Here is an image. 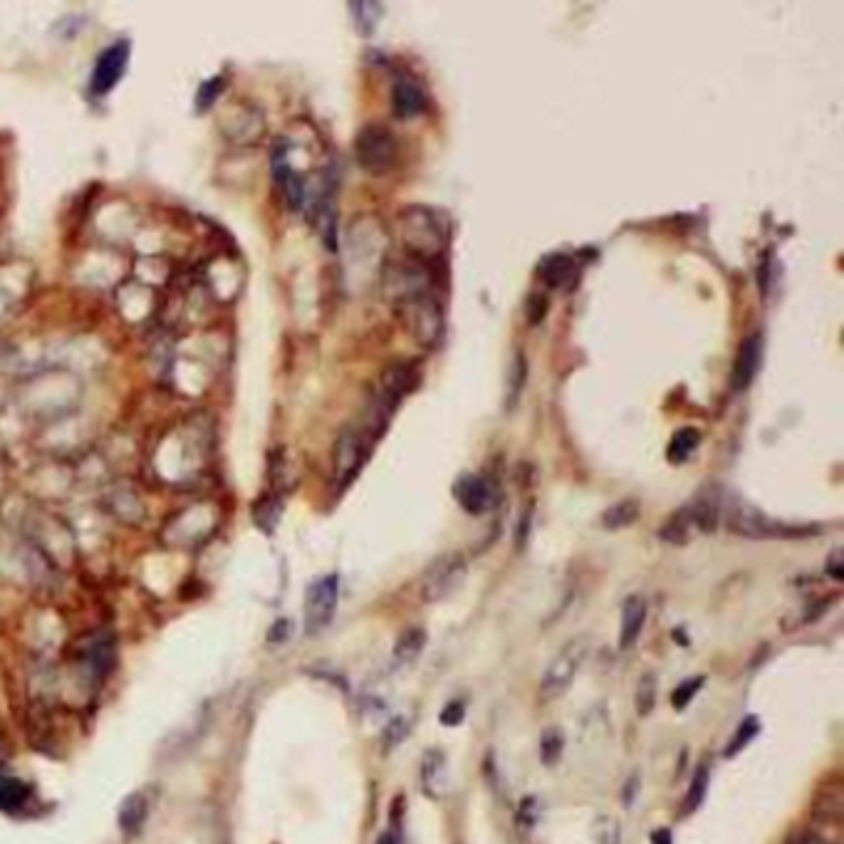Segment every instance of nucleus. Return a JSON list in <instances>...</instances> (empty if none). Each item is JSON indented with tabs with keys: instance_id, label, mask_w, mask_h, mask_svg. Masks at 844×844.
<instances>
[{
	"instance_id": "2",
	"label": "nucleus",
	"mask_w": 844,
	"mask_h": 844,
	"mask_svg": "<svg viewBox=\"0 0 844 844\" xmlns=\"http://www.w3.org/2000/svg\"><path fill=\"white\" fill-rule=\"evenodd\" d=\"M392 305L401 327H404V332L416 345H421L424 349H434L444 340L446 317L436 290L414 293L409 295V298L392 302Z\"/></svg>"
},
{
	"instance_id": "22",
	"label": "nucleus",
	"mask_w": 844,
	"mask_h": 844,
	"mask_svg": "<svg viewBox=\"0 0 844 844\" xmlns=\"http://www.w3.org/2000/svg\"><path fill=\"white\" fill-rule=\"evenodd\" d=\"M691 528H694V520H691L689 508H681V510H676V513L671 515L664 525H661L659 538L671 545H686L691 538Z\"/></svg>"
},
{
	"instance_id": "20",
	"label": "nucleus",
	"mask_w": 844,
	"mask_h": 844,
	"mask_svg": "<svg viewBox=\"0 0 844 844\" xmlns=\"http://www.w3.org/2000/svg\"><path fill=\"white\" fill-rule=\"evenodd\" d=\"M639 513H642V505H639L637 498H624L619 503H614L612 508L604 510L602 525L607 530H622L629 528L639 520Z\"/></svg>"
},
{
	"instance_id": "1",
	"label": "nucleus",
	"mask_w": 844,
	"mask_h": 844,
	"mask_svg": "<svg viewBox=\"0 0 844 844\" xmlns=\"http://www.w3.org/2000/svg\"><path fill=\"white\" fill-rule=\"evenodd\" d=\"M399 236L404 253L431 268H444V255L451 241L446 213L431 206H404L399 211Z\"/></svg>"
},
{
	"instance_id": "29",
	"label": "nucleus",
	"mask_w": 844,
	"mask_h": 844,
	"mask_svg": "<svg viewBox=\"0 0 844 844\" xmlns=\"http://www.w3.org/2000/svg\"><path fill=\"white\" fill-rule=\"evenodd\" d=\"M706 793H708V768H706V765H701V768L696 770L694 780H691L689 793H686L684 815H691V812H696L698 807H701V802L706 800Z\"/></svg>"
},
{
	"instance_id": "30",
	"label": "nucleus",
	"mask_w": 844,
	"mask_h": 844,
	"mask_svg": "<svg viewBox=\"0 0 844 844\" xmlns=\"http://www.w3.org/2000/svg\"><path fill=\"white\" fill-rule=\"evenodd\" d=\"M409 731H411V718L406 716V713H399V716L389 718V723L384 726V733H382L384 750H392V748H397L399 743H404V738L409 736Z\"/></svg>"
},
{
	"instance_id": "15",
	"label": "nucleus",
	"mask_w": 844,
	"mask_h": 844,
	"mask_svg": "<svg viewBox=\"0 0 844 844\" xmlns=\"http://www.w3.org/2000/svg\"><path fill=\"white\" fill-rule=\"evenodd\" d=\"M686 508H689L691 520H694V528L701 530V533H713V530L718 528V523H721L723 500L716 493V488H708V491L698 493L694 503L686 505Z\"/></svg>"
},
{
	"instance_id": "4",
	"label": "nucleus",
	"mask_w": 844,
	"mask_h": 844,
	"mask_svg": "<svg viewBox=\"0 0 844 844\" xmlns=\"http://www.w3.org/2000/svg\"><path fill=\"white\" fill-rule=\"evenodd\" d=\"M399 144L394 134L382 124H369L354 139V159L367 174L382 176L397 164Z\"/></svg>"
},
{
	"instance_id": "12",
	"label": "nucleus",
	"mask_w": 844,
	"mask_h": 844,
	"mask_svg": "<svg viewBox=\"0 0 844 844\" xmlns=\"http://www.w3.org/2000/svg\"><path fill=\"white\" fill-rule=\"evenodd\" d=\"M760 362H763V337L760 332H753L741 342L736 354V362H733L731 372V387L736 392H745V389L753 384L755 374H758Z\"/></svg>"
},
{
	"instance_id": "40",
	"label": "nucleus",
	"mask_w": 844,
	"mask_h": 844,
	"mask_svg": "<svg viewBox=\"0 0 844 844\" xmlns=\"http://www.w3.org/2000/svg\"><path fill=\"white\" fill-rule=\"evenodd\" d=\"M637 793H639V778L637 775H632V778H629V785H624V793H622L624 805H632Z\"/></svg>"
},
{
	"instance_id": "36",
	"label": "nucleus",
	"mask_w": 844,
	"mask_h": 844,
	"mask_svg": "<svg viewBox=\"0 0 844 844\" xmlns=\"http://www.w3.org/2000/svg\"><path fill=\"white\" fill-rule=\"evenodd\" d=\"M595 832L602 844H619V825L612 820V817H599Z\"/></svg>"
},
{
	"instance_id": "35",
	"label": "nucleus",
	"mask_w": 844,
	"mask_h": 844,
	"mask_svg": "<svg viewBox=\"0 0 844 844\" xmlns=\"http://www.w3.org/2000/svg\"><path fill=\"white\" fill-rule=\"evenodd\" d=\"M547 307H550V302L543 293H533L528 298V310H525V317H528L530 325H540V322L545 320L547 315Z\"/></svg>"
},
{
	"instance_id": "41",
	"label": "nucleus",
	"mask_w": 844,
	"mask_h": 844,
	"mask_svg": "<svg viewBox=\"0 0 844 844\" xmlns=\"http://www.w3.org/2000/svg\"><path fill=\"white\" fill-rule=\"evenodd\" d=\"M377 844H399V830L397 827H389L382 835L377 837Z\"/></svg>"
},
{
	"instance_id": "18",
	"label": "nucleus",
	"mask_w": 844,
	"mask_h": 844,
	"mask_svg": "<svg viewBox=\"0 0 844 844\" xmlns=\"http://www.w3.org/2000/svg\"><path fill=\"white\" fill-rule=\"evenodd\" d=\"M698 446H701V431L694 429V426H684V429H679L671 436L669 448H666V458H669L674 466H679V463H686L694 456Z\"/></svg>"
},
{
	"instance_id": "10",
	"label": "nucleus",
	"mask_w": 844,
	"mask_h": 844,
	"mask_svg": "<svg viewBox=\"0 0 844 844\" xmlns=\"http://www.w3.org/2000/svg\"><path fill=\"white\" fill-rule=\"evenodd\" d=\"M369 444H372V441L364 436V431L354 429V426H347V429H342V434L337 436L335 478L340 486H347V483H352V478L357 476L364 458H367Z\"/></svg>"
},
{
	"instance_id": "42",
	"label": "nucleus",
	"mask_w": 844,
	"mask_h": 844,
	"mask_svg": "<svg viewBox=\"0 0 844 844\" xmlns=\"http://www.w3.org/2000/svg\"><path fill=\"white\" fill-rule=\"evenodd\" d=\"M651 844H671V830L659 827V830L651 832Z\"/></svg>"
},
{
	"instance_id": "13",
	"label": "nucleus",
	"mask_w": 844,
	"mask_h": 844,
	"mask_svg": "<svg viewBox=\"0 0 844 844\" xmlns=\"http://www.w3.org/2000/svg\"><path fill=\"white\" fill-rule=\"evenodd\" d=\"M392 109L397 119H414L426 112V92L411 77H399L392 87Z\"/></svg>"
},
{
	"instance_id": "32",
	"label": "nucleus",
	"mask_w": 844,
	"mask_h": 844,
	"mask_svg": "<svg viewBox=\"0 0 844 844\" xmlns=\"http://www.w3.org/2000/svg\"><path fill=\"white\" fill-rule=\"evenodd\" d=\"M703 681H706L703 676H691V679L681 681V684L674 689V694H671V706H674L676 711H684V708L694 701V696L698 694V691L703 689Z\"/></svg>"
},
{
	"instance_id": "3",
	"label": "nucleus",
	"mask_w": 844,
	"mask_h": 844,
	"mask_svg": "<svg viewBox=\"0 0 844 844\" xmlns=\"http://www.w3.org/2000/svg\"><path fill=\"white\" fill-rule=\"evenodd\" d=\"M726 525L731 533L741 535L750 540H770V538H797V535H807L805 528H795V525H785L780 520L768 518L760 513L753 505L743 503V500H733L726 508Z\"/></svg>"
},
{
	"instance_id": "25",
	"label": "nucleus",
	"mask_w": 844,
	"mask_h": 844,
	"mask_svg": "<svg viewBox=\"0 0 844 844\" xmlns=\"http://www.w3.org/2000/svg\"><path fill=\"white\" fill-rule=\"evenodd\" d=\"M562 750H565V736L557 726L545 728L543 736H540V758H543V765H557L562 758Z\"/></svg>"
},
{
	"instance_id": "37",
	"label": "nucleus",
	"mask_w": 844,
	"mask_h": 844,
	"mask_svg": "<svg viewBox=\"0 0 844 844\" xmlns=\"http://www.w3.org/2000/svg\"><path fill=\"white\" fill-rule=\"evenodd\" d=\"M466 716V706L461 701H453L441 711V726H458Z\"/></svg>"
},
{
	"instance_id": "34",
	"label": "nucleus",
	"mask_w": 844,
	"mask_h": 844,
	"mask_svg": "<svg viewBox=\"0 0 844 844\" xmlns=\"http://www.w3.org/2000/svg\"><path fill=\"white\" fill-rule=\"evenodd\" d=\"M525 377H528V367H525V359L523 354H515V364L513 369H510V399H508V406L515 404V399L520 397V389H523L525 384Z\"/></svg>"
},
{
	"instance_id": "14",
	"label": "nucleus",
	"mask_w": 844,
	"mask_h": 844,
	"mask_svg": "<svg viewBox=\"0 0 844 844\" xmlns=\"http://www.w3.org/2000/svg\"><path fill=\"white\" fill-rule=\"evenodd\" d=\"M646 599L632 595L622 604V624H619V649H632L646 624Z\"/></svg>"
},
{
	"instance_id": "5",
	"label": "nucleus",
	"mask_w": 844,
	"mask_h": 844,
	"mask_svg": "<svg viewBox=\"0 0 844 844\" xmlns=\"http://www.w3.org/2000/svg\"><path fill=\"white\" fill-rule=\"evenodd\" d=\"M585 656L587 646L585 642H580V639L562 646L543 671V679H540V698H543V701H555L557 696L565 694L572 686V681H575Z\"/></svg>"
},
{
	"instance_id": "19",
	"label": "nucleus",
	"mask_w": 844,
	"mask_h": 844,
	"mask_svg": "<svg viewBox=\"0 0 844 844\" xmlns=\"http://www.w3.org/2000/svg\"><path fill=\"white\" fill-rule=\"evenodd\" d=\"M85 664L90 666L92 674L100 679L107 676V671L114 666V639L112 637H97L85 646Z\"/></svg>"
},
{
	"instance_id": "26",
	"label": "nucleus",
	"mask_w": 844,
	"mask_h": 844,
	"mask_svg": "<svg viewBox=\"0 0 844 844\" xmlns=\"http://www.w3.org/2000/svg\"><path fill=\"white\" fill-rule=\"evenodd\" d=\"M28 800V785L15 778H0V810H15Z\"/></svg>"
},
{
	"instance_id": "11",
	"label": "nucleus",
	"mask_w": 844,
	"mask_h": 844,
	"mask_svg": "<svg viewBox=\"0 0 844 844\" xmlns=\"http://www.w3.org/2000/svg\"><path fill=\"white\" fill-rule=\"evenodd\" d=\"M453 498L458 500V505H461L466 513L483 515L496 508L500 493L491 478L476 476V473H463V476H458L456 483H453Z\"/></svg>"
},
{
	"instance_id": "39",
	"label": "nucleus",
	"mask_w": 844,
	"mask_h": 844,
	"mask_svg": "<svg viewBox=\"0 0 844 844\" xmlns=\"http://www.w3.org/2000/svg\"><path fill=\"white\" fill-rule=\"evenodd\" d=\"M842 562H844V560H842V550H835V552H832V555H830V560H827V567H825L827 575H830L832 580H837V582H840L842 577H844Z\"/></svg>"
},
{
	"instance_id": "23",
	"label": "nucleus",
	"mask_w": 844,
	"mask_h": 844,
	"mask_svg": "<svg viewBox=\"0 0 844 844\" xmlns=\"http://www.w3.org/2000/svg\"><path fill=\"white\" fill-rule=\"evenodd\" d=\"M424 646H426L424 629H419V627L406 629V632L397 639V646H394V659H397L399 664H409V661H414L416 656L424 651Z\"/></svg>"
},
{
	"instance_id": "33",
	"label": "nucleus",
	"mask_w": 844,
	"mask_h": 844,
	"mask_svg": "<svg viewBox=\"0 0 844 844\" xmlns=\"http://www.w3.org/2000/svg\"><path fill=\"white\" fill-rule=\"evenodd\" d=\"M223 87H226V80H223V77H211V80L203 82V85L199 87V95H196V109H199V112H206V109L211 107L218 97H221Z\"/></svg>"
},
{
	"instance_id": "6",
	"label": "nucleus",
	"mask_w": 844,
	"mask_h": 844,
	"mask_svg": "<svg viewBox=\"0 0 844 844\" xmlns=\"http://www.w3.org/2000/svg\"><path fill=\"white\" fill-rule=\"evenodd\" d=\"M337 599H340V577L325 575L317 577L305 592V632L310 637L320 634L322 629L330 627L335 617Z\"/></svg>"
},
{
	"instance_id": "17",
	"label": "nucleus",
	"mask_w": 844,
	"mask_h": 844,
	"mask_svg": "<svg viewBox=\"0 0 844 844\" xmlns=\"http://www.w3.org/2000/svg\"><path fill=\"white\" fill-rule=\"evenodd\" d=\"M572 275H575V260L565 253L545 255L538 263V278L547 288H565Z\"/></svg>"
},
{
	"instance_id": "44",
	"label": "nucleus",
	"mask_w": 844,
	"mask_h": 844,
	"mask_svg": "<svg viewBox=\"0 0 844 844\" xmlns=\"http://www.w3.org/2000/svg\"><path fill=\"white\" fill-rule=\"evenodd\" d=\"M3 755H5V750H3V748H0V760H3Z\"/></svg>"
},
{
	"instance_id": "7",
	"label": "nucleus",
	"mask_w": 844,
	"mask_h": 844,
	"mask_svg": "<svg viewBox=\"0 0 844 844\" xmlns=\"http://www.w3.org/2000/svg\"><path fill=\"white\" fill-rule=\"evenodd\" d=\"M463 577H466V560L458 552H451V555L439 557L436 562H431L429 570L424 572V580H421V599L424 602H441L448 595L456 592V587L461 585Z\"/></svg>"
},
{
	"instance_id": "31",
	"label": "nucleus",
	"mask_w": 844,
	"mask_h": 844,
	"mask_svg": "<svg viewBox=\"0 0 844 844\" xmlns=\"http://www.w3.org/2000/svg\"><path fill=\"white\" fill-rule=\"evenodd\" d=\"M280 500L278 498H263L255 503V523H258V528H263L265 533H270V530L275 528V523H278L280 518Z\"/></svg>"
},
{
	"instance_id": "9",
	"label": "nucleus",
	"mask_w": 844,
	"mask_h": 844,
	"mask_svg": "<svg viewBox=\"0 0 844 844\" xmlns=\"http://www.w3.org/2000/svg\"><path fill=\"white\" fill-rule=\"evenodd\" d=\"M129 57H132V43L129 40H117V43L102 50V55L97 57L90 85L97 97H107L119 85L129 65Z\"/></svg>"
},
{
	"instance_id": "28",
	"label": "nucleus",
	"mask_w": 844,
	"mask_h": 844,
	"mask_svg": "<svg viewBox=\"0 0 844 844\" xmlns=\"http://www.w3.org/2000/svg\"><path fill=\"white\" fill-rule=\"evenodd\" d=\"M758 733H760L758 716H748L741 723V726H738L736 736H733V741L728 743V748L723 750V755H726V758H733V755H738V753H741V750H745V745H750V741H753V738L758 736Z\"/></svg>"
},
{
	"instance_id": "8",
	"label": "nucleus",
	"mask_w": 844,
	"mask_h": 844,
	"mask_svg": "<svg viewBox=\"0 0 844 844\" xmlns=\"http://www.w3.org/2000/svg\"><path fill=\"white\" fill-rule=\"evenodd\" d=\"M421 384V369L419 364L414 362H397L392 367H387L379 377L377 392H374V399L379 404L387 406L389 411H397V406L409 397L411 392H416V387Z\"/></svg>"
},
{
	"instance_id": "38",
	"label": "nucleus",
	"mask_w": 844,
	"mask_h": 844,
	"mask_svg": "<svg viewBox=\"0 0 844 844\" xmlns=\"http://www.w3.org/2000/svg\"><path fill=\"white\" fill-rule=\"evenodd\" d=\"M290 632H293V624H290V619H278V622L273 624V629H270V632H268V639L273 644L288 642Z\"/></svg>"
},
{
	"instance_id": "16",
	"label": "nucleus",
	"mask_w": 844,
	"mask_h": 844,
	"mask_svg": "<svg viewBox=\"0 0 844 844\" xmlns=\"http://www.w3.org/2000/svg\"><path fill=\"white\" fill-rule=\"evenodd\" d=\"M149 817V800L144 793H132L122 800L117 812V825L119 830L127 837H137L142 832L144 822Z\"/></svg>"
},
{
	"instance_id": "27",
	"label": "nucleus",
	"mask_w": 844,
	"mask_h": 844,
	"mask_svg": "<svg viewBox=\"0 0 844 844\" xmlns=\"http://www.w3.org/2000/svg\"><path fill=\"white\" fill-rule=\"evenodd\" d=\"M656 689H659V684H656V676L654 674H644L642 679H639L637 694H634V706H637V713L642 718L649 716V713L654 711V706H656Z\"/></svg>"
},
{
	"instance_id": "43",
	"label": "nucleus",
	"mask_w": 844,
	"mask_h": 844,
	"mask_svg": "<svg viewBox=\"0 0 844 844\" xmlns=\"http://www.w3.org/2000/svg\"><path fill=\"white\" fill-rule=\"evenodd\" d=\"M793 844H832V842L830 840H822V837L807 835V837H800V840H795Z\"/></svg>"
},
{
	"instance_id": "24",
	"label": "nucleus",
	"mask_w": 844,
	"mask_h": 844,
	"mask_svg": "<svg viewBox=\"0 0 844 844\" xmlns=\"http://www.w3.org/2000/svg\"><path fill=\"white\" fill-rule=\"evenodd\" d=\"M349 10H352L354 25L362 35H372L379 20H382V5L379 3H349Z\"/></svg>"
},
{
	"instance_id": "21",
	"label": "nucleus",
	"mask_w": 844,
	"mask_h": 844,
	"mask_svg": "<svg viewBox=\"0 0 844 844\" xmlns=\"http://www.w3.org/2000/svg\"><path fill=\"white\" fill-rule=\"evenodd\" d=\"M446 775V760L441 750H429L424 758V765H421V780H424L426 795L439 797L441 785H444Z\"/></svg>"
}]
</instances>
